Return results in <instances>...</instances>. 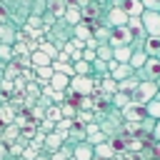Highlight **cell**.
<instances>
[{
  "mask_svg": "<svg viewBox=\"0 0 160 160\" xmlns=\"http://www.w3.org/2000/svg\"><path fill=\"white\" fill-rule=\"evenodd\" d=\"M155 95H158V82L155 80H140L138 88L130 92V100L138 102V105H148Z\"/></svg>",
  "mask_w": 160,
  "mask_h": 160,
  "instance_id": "6da1fadb",
  "label": "cell"
},
{
  "mask_svg": "<svg viewBox=\"0 0 160 160\" xmlns=\"http://www.w3.org/2000/svg\"><path fill=\"white\" fill-rule=\"evenodd\" d=\"M68 90H72V92H78V95H92V92L98 90V88H95V78H92V75H72Z\"/></svg>",
  "mask_w": 160,
  "mask_h": 160,
  "instance_id": "7a4b0ae2",
  "label": "cell"
},
{
  "mask_svg": "<svg viewBox=\"0 0 160 160\" xmlns=\"http://www.w3.org/2000/svg\"><path fill=\"white\" fill-rule=\"evenodd\" d=\"M120 118H122V122H142L145 118H148V112H145V105H138V102H128L122 110H120Z\"/></svg>",
  "mask_w": 160,
  "mask_h": 160,
  "instance_id": "3957f363",
  "label": "cell"
},
{
  "mask_svg": "<svg viewBox=\"0 0 160 160\" xmlns=\"http://www.w3.org/2000/svg\"><path fill=\"white\" fill-rule=\"evenodd\" d=\"M132 42V30L128 28V25H122V28H112L110 30V40H108V45H112V48H122V45H130Z\"/></svg>",
  "mask_w": 160,
  "mask_h": 160,
  "instance_id": "277c9868",
  "label": "cell"
},
{
  "mask_svg": "<svg viewBox=\"0 0 160 160\" xmlns=\"http://www.w3.org/2000/svg\"><path fill=\"white\" fill-rule=\"evenodd\" d=\"M140 22H142V30H145L148 35H160V12H155V10H142Z\"/></svg>",
  "mask_w": 160,
  "mask_h": 160,
  "instance_id": "5b68a950",
  "label": "cell"
},
{
  "mask_svg": "<svg viewBox=\"0 0 160 160\" xmlns=\"http://www.w3.org/2000/svg\"><path fill=\"white\" fill-rule=\"evenodd\" d=\"M135 75L140 80H158L160 78V58H148L142 70H135Z\"/></svg>",
  "mask_w": 160,
  "mask_h": 160,
  "instance_id": "8992f818",
  "label": "cell"
},
{
  "mask_svg": "<svg viewBox=\"0 0 160 160\" xmlns=\"http://www.w3.org/2000/svg\"><path fill=\"white\" fill-rule=\"evenodd\" d=\"M128 20H130V18H128L118 5H112V8L105 12V18H102V22L110 25V28H122V25H128Z\"/></svg>",
  "mask_w": 160,
  "mask_h": 160,
  "instance_id": "52a82bcc",
  "label": "cell"
},
{
  "mask_svg": "<svg viewBox=\"0 0 160 160\" xmlns=\"http://www.w3.org/2000/svg\"><path fill=\"white\" fill-rule=\"evenodd\" d=\"M18 25L12 22V20H5V22H0V42H5V45H15V40H18Z\"/></svg>",
  "mask_w": 160,
  "mask_h": 160,
  "instance_id": "ba28073f",
  "label": "cell"
},
{
  "mask_svg": "<svg viewBox=\"0 0 160 160\" xmlns=\"http://www.w3.org/2000/svg\"><path fill=\"white\" fill-rule=\"evenodd\" d=\"M65 140H68V132H58V130H55V132H48V135H45V148H42V150H45V152H58V150L62 148Z\"/></svg>",
  "mask_w": 160,
  "mask_h": 160,
  "instance_id": "9c48e42d",
  "label": "cell"
},
{
  "mask_svg": "<svg viewBox=\"0 0 160 160\" xmlns=\"http://www.w3.org/2000/svg\"><path fill=\"white\" fill-rule=\"evenodd\" d=\"M115 5L128 15V18H138V15H142V2L140 0H115Z\"/></svg>",
  "mask_w": 160,
  "mask_h": 160,
  "instance_id": "30bf717a",
  "label": "cell"
},
{
  "mask_svg": "<svg viewBox=\"0 0 160 160\" xmlns=\"http://www.w3.org/2000/svg\"><path fill=\"white\" fill-rule=\"evenodd\" d=\"M72 158H78V160H95V148L88 140H82V142L72 145Z\"/></svg>",
  "mask_w": 160,
  "mask_h": 160,
  "instance_id": "8fae6325",
  "label": "cell"
},
{
  "mask_svg": "<svg viewBox=\"0 0 160 160\" xmlns=\"http://www.w3.org/2000/svg\"><path fill=\"white\" fill-rule=\"evenodd\" d=\"M132 75H135V70H132L128 62H118V65L110 70V78L118 80V82H120V80H128V78H132Z\"/></svg>",
  "mask_w": 160,
  "mask_h": 160,
  "instance_id": "7c38bea8",
  "label": "cell"
},
{
  "mask_svg": "<svg viewBox=\"0 0 160 160\" xmlns=\"http://www.w3.org/2000/svg\"><path fill=\"white\" fill-rule=\"evenodd\" d=\"M62 20H65L70 28H75V25H80V22H82V10H80L78 5H68V10H65Z\"/></svg>",
  "mask_w": 160,
  "mask_h": 160,
  "instance_id": "4fadbf2b",
  "label": "cell"
},
{
  "mask_svg": "<svg viewBox=\"0 0 160 160\" xmlns=\"http://www.w3.org/2000/svg\"><path fill=\"white\" fill-rule=\"evenodd\" d=\"M115 155H118V152H115V148L110 145V140L95 145V160H112Z\"/></svg>",
  "mask_w": 160,
  "mask_h": 160,
  "instance_id": "5bb4252c",
  "label": "cell"
},
{
  "mask_svg": "<svg viewBox=\"0 0 160 160\" xmlns=\"http://www.w3.org/2000/svg\"><path fill=\"white\" fill-rule=\"evenodd\" d=\"M18 140H20V128H18L15 122L5 125V128H2V140H0V142H5V145H12V142H18Z\"/></svg>",
  "mask_w": 160,
  "mask_h": 160,
  "instance_id": "9a60e30c",
  "label": "cell"
},
{
  "mask_svg": "<svg viewBox=\"0 0 160 160\" xmlns=\"http://www.w3.org/2000/svg\"><path fill=\"white\" fill-rule=\"evenodd\" d=\"M142 50H145L148 58H158V55H160V35H148Z\"/></svg>",
  "mask_w": 160,
  "mask_h": 160,
  "instance_id": "2e32d148",
  "label": "cell"
},
{
  "mask_svg": "<svg viewBox=\"0 0 160 160\" xmlns=\"http://www.w3.org/2000/svg\"><path fill=\"white\" fill-rule=\"evenodd\" d=\"M72 38H75V40H82V42H85V40H90V38H92V25L82 20L80 25H75V28H72Z\"/></svg>",
  "mask_w": 160,
  "mask_h": 160,
  "instance_id": "e0dca14e",
  "label": "cell"
},
{
  "mask_svg": "<svg viewBox=\"0 0 160 160\" xmlns=\"http://www.w3.org/2000/svg\"><path fill=\"white\" fill-rule=\"evenodd\" d=\"M85 138H88V132H85V125H78V122H75V125L68 130V140H65V142H72V145H78V142H82Z\"/></svg>",
  "mask_w": 160,
  "mask_h": 160,
  "instance_id": "ac0fdd59",
  "label": "cell"
},
{
  "mask_svg": "<svg viewBox=\"0 0 160 160\" xmlns=\"http://www.w3.org/2000/svg\"><path fill=\"white\" fill-rule=\"evenodd\" d=\"M50 88L52 90H68L70 88V78L68 75H62V72H52V78H50Z\"/></svg>",
  "mask_w": 160,
  "mask_h": 160,
  "instance_id": "d6986e66",
  "label": "cell"
},
{
  "mask_svg": "<svg viewBox=\"0 0 160 160\" xmlns=\"http://www.w3.org/2000/svg\"><path fill=\"white\" fill-rule=\"evenodd\" d=\"M130 55H132V45L112 48V60H115V62H130Z\"/></svg>",
  "mask_w": 160,
  "mask_h": 160,
  "instance_id": "ffe728a7",
  "label": "cell"
},
{
  "mask_svg": "<svg viewBox=\"0 0 160 160\" xmlns=\"http://www.w3.org/2000/svg\"><path fill=\"white\" fill-rule=\"evenodd\" d=\"M30 62H32V68H45V65H52V58H48L42 50H35V52H30Z\"/></svg>",
  "mask_w": 160,
  "mask_h": 160,
  "instance_id": "44dd1931",
  "label": "cell"
},
{
  "mask_svg": "<svg viewBox=\"0 0 160 160\" xmlns=\"http://www.w3.org/2000/svg\"><path fill=\"white\" fill-rule=\"evenodd\" d=\"M148 62V55H145V50H132V55H130V68L132 70H142V65Z\"/></svg>",
  "mask_w": 160,
  "mask_h": 160,
  "instance_id": "7402d4cb",
  "label": "cell"
},
{
  "mask_svg": "<svg viewBox=\"0 0 160 160\" xmlns=\"http://www.w3.org/2000/svg\"><path fill=\"white\" fill-rule=\"evenodd\" d=\"M145 112H148V118H152V120H160V90H158V95L145 105Z\"/></svg>",
  "mask_w": 160,
  "mask_h": 160,
  "instance_id": "603a6c76",
  "label": "cell"
},
{
  "mask_svg": "<svg viewBox=\"0 0 160 160\" xmlns=\"http://www.w3.org/2000/svg\"><path fill=\"white\" fill-rule=\"evenodd\" d=\"M75 122H78V125H88V122H98V115H95V110H80V108H78V115H75Z\"/></svg>",
  "mask_w": 160,
  "mask_h": 160,
  "instance_id": "cb8c5ba5",
  "label": "cell"
},
{
  "mask_svg": "<svg viewBox=\"0 0 160 160\" xmlns=\"http://www.w3.org/2000/svg\"><path fill=\"white\" fill-rule=\"evenodd\" d=\"M38 50H42V52H45L48 58H52V60H55V58H58V52H60V50H58V45H55V42H50V40H40V42H38Z\"/></svg>",
  "mask_w": 160,
  "mask_h": 160,
  "instance_id": "d4e9b609",
  "label": "cell"
},
{
  "mask_svg": "<svg viewBox=\"0 0 160 160\" xmlns=\"http://www.w3.org/2000/svg\"><path fill=\"white\" fill-rule=\"evenodd\" d=\"M138 82H140V78H138V75H132V78H128V80H120V82H118V90L130 95V92L138 88Z\"/></svg>",
  "mask_w": 160,
  "mask_h": 160,
  "instance_id": "484cf974",
  "label": "cell"
},
{
  "mask_svg": "<svg viewBox=\"0 0 160 160\" xmlns=\"http://www.w3.org/2000/svg\"><path fill=\"white\" fill-rule=\"evenodd\" d=\"M45 120L60 122V120H62V108H60V105H55V102H52V105H48V108H45Z\"/></svg>",
  "mask_w": 160,
  "mask_h": 160,
  "instance_id": "4316f807",
  "label": "cell"
},
{
  "mask_svg": "<svg viewBox=\"0 0 160 160\" xmlns=\"http://www.w3.org/2000/svg\"><path fill=\"white\" fill-rule=\"evenodd\" d=\"M128 102H130V95H128V92H120V90H118V92L112 95V100H110V105H112L115 110H122Z\"/></svg>",
  "mask_w": 160,
  "mask_h": 160,
  "instance_id": "83f0119b",
  "label": "cell"
},
{
  "mask_svg": "<svg viewBox=\"0 0 160 160\" xmlns=\"http://www.w3.org/2000/svg\"><path fill=\"white\" fill-rule=\"evenodd\" d=\"M95 52H98V60H105V62L112 60V45H108V42H100Z\"/></svg>",
  "mask_w": 160,
  "mask_h": 160,
  "instance_id": "f1b7e54d",
  "label": "cell"
},
{
  "mask_svg": "<svg viewBox=\"0 0 160 160\" xmlns=\"http://www.w3.org/2000/svg\"><path fill=\"white\" fill-rule=\"evenodd\" d=\"M52 70H55V72H62V75H68V78H72V75H75L72 62H58V60H52Z\"/></svg>",
  "mask_w": 160,
  "mask_h": 160,
  "instance_id": "f546056e",
  "label": "cell"
},
{
  "mask_svg": "<svg viewBox=\"0 0 160 160\" xmlns=\"http://www.w3.org/2000/svg\"><path fill=\"white\" fill-rule=\"evenodd\" d=\"M72 68H75V75H92V62L88 60H75Z\"/></svg>",
  "mask_w": 160,
  "mask_h": 160,
  "instance_id": "4dcf8cb0",
  "label": "cell"
},
{
  "mask_svg": "<svg viewBox=\"0 0 160 160\" xmlns=\"http://www.w3.org/2000/svg\"><path fill=\"white\" fill-rule=\"evenodd\" d=\"M45 12H48V2H45V0H30V15L42 18Z\"/></svg>",
  "mask_w": 160,
  "mask_h": 160,
  "instance_id": "1f68e13d",
  "label": "cell"
},
{
  "mask_svg": "<svg viewBox=\"0 0 160 160\" xmlns=\"http://www.w3.org/2000/svg\"><path fill=\"white\" fill-rule=\"evenodd\" d=\"M65 10H68V2H65V0H60V2H52V5H48V12H52V15L58 18V20H62Z\"/></svg>",
  "mask_w": 160,
  "mask_h": 160,
  "instance_id": "d6a6232c",
  "label": "cell"
},
{
  "mask_svg": "<svg viewBox=\"0 0 160 160\" xmlns=\"http://www.w3.org/2000/svg\"><path fill=\"white\" fill-rule=\"evenodd\" d=\"M20 70H22V68H20L18 62H8V65H5L2 78H5V80H15V78H20Z\"/></svg>",
  "mask_w": 160,
  "mask_h": 160,
  "instance_id": "836d02e7",
  "label": "cell"
},
{
  "mask_svg": "<svg viewBox=\"0 0 160 160\" xmlns=\"http://www.w3.org/2000/svg\"><path fill=\"white\" fill-rule=\"evenodd\" d=\"M15 115H18V112H12V108L2 102V108H0V122H2V125H10V122L15 120Z\"/></svg>",
  "mask_w": 160,
  "mask_h": 160,
  "instance_id": "e575fe53",
  "label": "cell"
},
{
  "mask_svg": "<svg viewBox=\"0 0 160 160\" xmlns=\"http://www.w3.org/2000/svg\"><path fill=\"white\" fill-rule=\"evenodd\" d=\"M92 75H95V78L110 75V72H108V62H105V60H95V62H92Z\"/></svg>",
  "mask_w": 160,
  "mask_h": 160,
  "instance_id": "d590c367",
  "label": "cell"
},
{
  "mask_svg": "<svg viewBox=\"0 0 160 160\" xmlns=\"http://www.w3.org/2000/svg\"><path fill=\"white\" fill-rule=\"evenodd\" d=\"M42 150H38V148H32V145H25L22 148V155H20V160H38V155H40Z\"/></svg>",
  "mask_w": 160,
  "mask_h": 160,
  "instance_id": "8d00e7d4",
  "label": "cell"
},
{
  "mask_svg": "<svg viewBox=\"0 0 160 160\" xmlns=\"http://www.w3.org/2000/svg\"><path fill=\"white\" fill-rule=\"evenodd\" d=\"M15 58V50H12V45H5V42H0V60L2 62H10Z\"/></svg>",
  "mask_w": 160,
  "mask_h": 160,
  "instance_id": "74e56055",
  "label": "cell"
},
{
  "mask_svg": "<svg viewBox=\"0 0 160 160\" xmlns=\"http://www.w3.org/2000/svg\"><path fill=\"white\" fill-rule=\"evenodd\" d=\"M85 140H88V142H90V145L95 148V145H100V142H105V140H110V138H108V135H105L102 130H98V132H92V135H88Z\"/></svg>",
  "mask_w": 160,
  "mask_h": 160,
  "instance_id": "f35d334b",
  "label": "cell"
},
{
  "mask_svg": "<svg viewBox=\"0 0 160 160\" xmlns=\"http://www.w3.org/2000/svg\"><path fill=\"white\" fill-rule=\"evenodd\" d=\"M38 130H40V132H45V135H48V132H55V122H52V120H45V118H42V120L38 122Z\"/></svg>",
  "mask_w": 160,
  "mask_h": 160,
  "instance_id": "ab89813d",
  "label": "cell"
},
{
  "mask_svg": "<svg viewBox=\"0 0 160 160\" xmlns=\"http://www.w3.org/2000/svg\"><path fill=\"white\" fill-rule=\"evenodd\" d=\"M60 108H62V118H75V115H78V108L70 105V102H62Z\"/></svg>",
  "mask_w": 160,
  "mask_h": 160,
  "instance_id": "60d3db41",
  "label": "cell"
},
{
  "mask_svg": "<svg viewBox=\"0 0 160 160\" xmlns=\"http://www.w3.org/2000/svg\"><path fill=\"white\" fill-rule=\"evenodd\" d=\"M60 50H62V52H68V55H72V52L78 50V45H75V40L70 38V40H65V42L60 45Z\"/></svg>",
  "mask_w": 160,
  "mask_h": 160,
  "instance_id": "b9f144b4",
  "label": "cell"
},
{
  "mask_svg": "<svg viewBox=\"0 0 160 160\" xmlns=\"http://www.w3.org/2000/svg\"><path fill=\"white\" fill-rule=\"evenodd\" d=\"M80 110H95L92 95H85V98H80Z\"/></svg>",
  "mask_w": 160,
  "mask_h": 160,
  "instance_id": "7bdbcfd3",
  "label": "cell"
},
{
  "mask_svg": "<svg viewBox=\"0 0 160 160\" xmlns=\"http://www.w3.org/2000/svg\"><path fill=\"white\" fill-rule=\"evenodd\" d=\"M140 2H142L145 10H155V12H160V0H140Z\"/></svg>",
  "mask_w": 160,
  "mask_h": 160,
  "instance_id": "ee69618b",
  "label": "cell"
},
{
  "mask_svg": "<svg viewBox=\"0 0 160 160\" xmlns=\"http://www.w3.org/2000/svg\"><path fill=\"white\" fill-rule=\"evenodd\" d=\"M80 55H82V60H88V62H95V60H98V52H95V50H90V48H85Z\"/></svg>",
  "mask_w": 160,
  "mask_h": 160,
  "instance_id": "f6af8a7d",
  "label": "cell"
},
{
  "mask_svg": "<svg viewBox=\"0 0 160 160\" xmlns=\"http://www.w3.org/2000/svg\"><path fill=\"white\" fill-rule=\"evenodd\" d=\"M128 28H130V30H142V22H140V15H138V18H130V20H128Z\"/></svg>",
  "mask_w": 160,
  "mask_h": 160,
  "instance_id": "bcb514c9",
  "label": "cell"
},
{
  "mask_svg": "<svg viewBox=\"0 0 160 160\" xmlns=\"http://www.w3.org/2000/svg\"><path fill=\"white\" fill-rule=\"evenodd\" d=\"M98 130H100V122H88V125H85V132H88V135H92V132H98Z\"/></svg>",
  "mask_w": 160,
  "mask_h": 160,
  "instance_id": "7dc6e473",
  "label": "cell"
},
{
  "mask_svg": "<svg viewBox=\"0 0 160 160\" xmlns=\"http://www.w3.org/2000/svg\"><path fill=\"white\" fill-rule=\"evenodd\" d=\"M150 138H152V142H160V120L155 122V128H152V135H150Z\"/></svg>",
  "mask_w": 160,
  "mask_h": 160,
  "instance_id": "c3c4849f",
  "label": "cell"
},
{
  "mask_svg": "<svg viewBox=\"0 0 160 160\" xmlns=\"http://www.w3.org/2000/svg\"><path fill=\"white\" fill-rule=\"evenodd\" d=\"M0 160H10V155H8V145H5V142H0Z\"/></svg>",
  "mask_w": 160,
  "mask_h": 160,
  "instance_id": "681fc988",
  "label": "cell"
},
{
  "mask_svg": "<svg viewBox=\"0 0 160 160\" xmlns=\"http://www.w3.org/2000/svg\"><path fill=\"white\" fill-rule=\"evenodd\" d=\"M45 2H48V5H52V2H60V0H45Z\"/></svg>",
  "mask_w": 160,
  "mask_h": 160,
  "instance_id": "f907efd6",
  "label": "cell"
},
{
  "mask_svg": "<svg viewBox=\"0 0 160 160\" xmlns=\"http://www.w3.org/2000/svg\"><path fill=\"white\" fill-rule=\"evenodd\" d=\"M155 82H158V90H160V78H158V80H155Z\"/></svg>",
  "mask_w": 160,
  "mask_h": 160,
  "instance_id": "816d5d0a",
  "label": "cell"
},
{
  "mask_svg": "<svg viewBox=\"0 0 160 160\" xmlns=\"http://www.w3.org/2000/svg\"><path fill=\"white\" fill-rule=\"evenodd\" d=\"M65 2H68V5H70V2H75V0H65Z\"/></svg>",
  "mask_w": 160,
  "mask_h": 160,
  "instance_id": "f5cc1de1",
  "label": "cell"
},
{
  "mask_svg": "<svg viewBox=\"0 0 160 160\" xmlns=\"http://www.w3.org/2000/svg\"><path fill=\"white\" fill-rule=\"evenodd\" d=\"M68 160H78V158H68Z\"/></svg>",
  "mask_w": 160,
  "mask_h": 160,
  "instance_id": "db71d44e",
  "label": "cell"
},
{
  "mask_svg": "<svg viewBox=\"0 0 160 160\" xmlns=\"http://www.w3.org/2000/svg\"><path fill=\"white\" fill-rule=\"evenodd\" d=\"M152 160H158V158H152Z\"/></svg>",
  "mask_w": 160,
  "mask_h": 160,
  "instance_id": "11a10c76",
  "label": "cell"
},
{
  "mask_svg": "<svg viewBox=\"0 0 160 160\" xmlns=\"http://www.w3.org/2000/svg\"><path fill=\"white\" fill-rule=\"evenodd\" d=\"M158 58H160V55H158Z\"/></svg>",
  "mask_w": 160,
  "mask_h": 160,
  "instance_id": "9f6ffc18",
  "label": "cell"
}]
</instances>
